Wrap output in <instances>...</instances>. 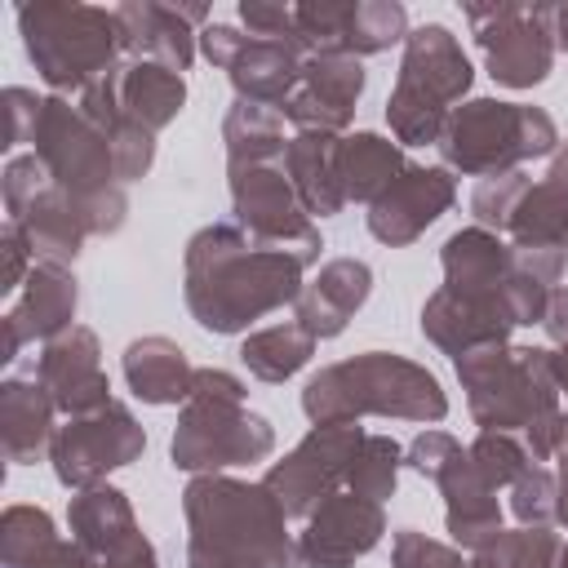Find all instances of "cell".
<instances>
[{
	"instance_id": "1",
	"label": "cell",
	"mask_w": 568,
	"mask_h": 568,
	"mask_svg": "<svg viewBox=\"0 0 568 568\" xmlns=\"http://www.w3.org/2000/svg\"><path fill=\"white\" fill-rule=\"evenodd\" d=\"M302 262L248 240L235 222H209L186 240L182 293L186 311L209 333H244L253 320L302 297Z\"/></svg>"
},
{
	"instance_id": "2",
	"label": "cell",
	"mask_w": 568,
	"mask_h": 568,
	"mask_svg": "<svg viewBox=\"0 0 568 568\" xmlns=\"http://www.w3.org/2000/svg\"><path fill=\"white\" fill-rule=\"evenodd\" d=\"M186 568H302L288 515L266 484L231 475H195L182 493Z\"/></svg>"
},
{
	"instance_id": "3",
	"label": "cell",
	"mask_w": 568,
	"mask_h": 568,
	"mask_svg": "<svg viewBox=\"0 0 568 568\" xmlns=\"http://www.w3.org/2000/svg\"><path fill=\"white\" fill-rule=\"evenodd\" d=\"M453 368L479 430H524V448L532 453V462L555 457L568 408L550 373V351L501 342L453 359Z\"/></svg>"
},
{
	"instance_id": "4",
	"label": "cell",
	"mask_w": 568,
	"mask_h": 568,
	"mask_svg": "<svg viewBox=\"0 0 568 568\" xmlns=\"http://www.w3.org/2000/svg\"><path fill=\"white\" fill-rule=\"evenodd\" d=\"M302 413L311 417V426L359 422L368 413L404 422H444L448 395L426 364L404 359L395 351H364L320 368L302 386Z\"/></svg>"
},
{
	"instance_id": "5",
	"label": "cell",
	"mask_w": 568,
	"mask_h": 568,
	"mask_svg": "<svg viewBox=\"0 0 568 568\" xmlns=\"http://www.w3.org/2000/svg\"><path fill=\"white\" fill-rule=\"evenodd\" d=\"M31 155L67 191V200L75 204L89 235H115L124 226L129 200H124V182L115 178L111 142L62 93L40 102V120H36V133H31Z\"/></svg>"
},
{
	"instance_id": "6",
	"label": "cell",
	"mask_w": 568,
	"mask_h": 568,
	"mask_svg": "<svg viewBox=\"0 0 568 568\" xmlns=\"http://www.w3.org/2000/svg\"><path fill=\"white\" fill-rule=\"evenodd\" d=\"M475 71L462 53L457 36L444 22H426L408 31L395 89L386 98V124L399 146H426L439 142L448 115L470 93Z\"/></svg>"
},
{
	"instance_id": "7",
	"label": "cell",
	"mask_w": 568,
	"mask_h": 568,
	"mask_svg": "<svg viewBox=\"0 0 568 568\" xmlns=\"http://www.w3.org/2000/svg\"><path fill=\"white\" fill-rule=\"evenodd\" d=\"M18 31L27 58L36 62L40 80L58 93H84L98 75L120 67V22L115 9L80 4V0H40L18 4Z\"/></svg>"
},
{
	"instance_id": "8",
	"label": "cell",
	"mask_w": 568,
	"mask_h": 568,
	"mask_svg": "<svg viewBox=\"0 0 568 568\" xmlns=\"http://www.w3.org/2000/svg\"><path fill=\"white\" fill-rule=\"evenodd\" d=\"M435 146L444 155V169H453V173L501 178L528 160L559 151V129H555L550 111H541V106L470 98L448 115Z\"/></svg>"
},
{
	"instance_id": "9",
	"label": "cell",
	"mask_w": 568,
	"mask_h": 568,
	"mask_svg": "<svg viewBox=\"0 0 568 568\" xmlns=\"http://www.w3.org/2000/svg\"><path fill=\"white\" fill-rule=\"evenodd\" d=\"M404 466L426 475L444 497V524L457 550H479L501 532V501L497 488L475 470L470 448H462L444 430H422L404 448Z\"/></svg>"
},
{
	"instance_id": "10",
	"label": "cell",
	"mask_w": 568,
	"mask_h": 568,
	"mask_svg": "<svg viewBox=\"0 0 568 568\" xmlns=\"http://www.w3.org/2000/svg\"><path fill=\"white\" fill-rule=\"evenodd\" d=\"M275 448V426L244 404L226 399H200L191 395L178 413L169 462L191 475H222L226 466H253L266 462Z\"/></svg>"
},
{
	"instance_id": "11",
	"label": "cell",
	"mask_w": 568,
	"mask_h": 568,
	"mask_svg": "<svg viewBox=\"0 0 568 568\" xmlns=\"http://www.w3.org/2000/svg\"><path fill=\"white\" fill-rule=\"evenodd\" d=\"M484 67L506 89H532L555 67V9L550 4H462Z\"/></svg>"
},
{
	"instance_id": "12",
	"label": "cell",
	"mask_w": 568,
	"mask_h": 568,
	"mask_svg": "<svg viewBox=\"0 0 568 568\" xmlns=\"http://www.w3.org/2000/svg\"><path fill=\"white\" fill-rule=\"evenodd\" d=\"M231 178V213L235 226L280 253H293L302 266L320 262L324 235L311 222L306 204L297 200L284 164H244V169H226Z\"/></svg>"
},
{
	"instance_id": "13",
	"label": "cell",
	"mask_w": 568,
	"mask_h": 568,
	"mask_svg": "<svg viewBox=\"0 0 568 568\" xmlns=\"http://www.w3.org/2000/svg\"><path fill=\"white\" fill-rule=\"evenodd\" d=\"M4 213L27 235L36 262L71 266L84 244V222L67 191L49 178V169L36 155H13L4 164Z\"/></svg>"
},
{
	"instance_id": "14",
	"label": "cell",
	"mask_w": 568,
	"mask_h": 568,
	"mask_svg": "<svg viewBox=\"0 0 568 568\" xmlns=\"http://www.w3.org/2000/svg\"><path fill=\"white\" fill-rule=\"evenodd\" d=\"M142 448H146V430L138 426V417L120 399H111L98 413L67 417L53 430L49 462H53V475L62 488L84 493V488L102 484L111 470L138 462Z\"/></svg>"
},
{
	"instance_id": "15",
	"label": "cell",
	"mask_w": 568,
	"mask_h": 568,
	"mask_svg": "<svg viewBox=\"0 0 568 568\" xmlns=\"http://www.w3.org/2000/svg\"><path fill=\"white\" fill-rule=\"evenodd\" d=\"M364 444L359 422H333V426H311L302 444L266 470V488L280 501L288 519H306L324 497H333L351 479V462Z\"/></svg>"
},
{
	"instance_id": "16",
	"label": "cell",
	"mask_w": 568,
	"mask_h": 568,
	"mask_svg": "<svg viewBox=\"0 0 568 568\" xmlns=\"http://www.w3.org/2000/svg\"><path fill=\"white\" fill-rule=\"evenodd\" d=\"M297 13V49L302 53H386L408 40V13L395 0H306Z\"/></svg>"
},
{
	"instance_id": "17",
	"label": "cell",
	"mask_w": 568,
	"mask_h": 568,
	"mask_svg": "<svg viewBox=\"0 0 568 568\" xmlns=\"http://www.w3.org/2000/svg\"><path fill=\"white\" fill-rule=\"evenodd\" d=\"M200 49H204V58L213 67H222L231 75L240 98L266 102V106H284L293 98V89L302 80V62H306V53L297 44L240 36L226 22L200 27Z\"/></svg>"
},
{
	"instance_id": "18",
	"label": "cell",
	"mask_w": 568,
	"mask_h": 568,
	"mask_svg": "<svg viewBox=\"0 0 568 568\" xmlns=\"http://www.w3.org/2000/svg\"><path fill=\"white\" fill-rule=\"evenodd\" d=\"M71 541H80L93 559V568H160L155 546L133 519V506L120 488L93 484L71 497L67 506Z\"/></svg>"
},
{
	"instance_id": "19",
	"label": "cell",
	"mask_w": 568,
	"mask_h": 568,
	"mask_svg": "<svg viewBox=\"0 0 568 568\" xmlns=\"http://www.w3.org/2000/svg\"><path fill=\"white\" fill-rule=\"evenodd\" d=\"M457 204V182L439 164H404L399 178L368 204V235L386 248H404L426 235Z\"/></svg>"
},
{
	"instance_id": "20",
	"label": "cell",
	"mask_w": 568,
	"mask_h": 568,
	"mask_svg": "<svg viewBox=\"0 0 568 568\" xmlns=\"http://www.w3.org/2000/svg\"><path fill=\"white\" fill-rule=\"evenodd\" d=\"M382 532H386L382 501L337 488L306 515V528L297 532L302 568H355V559H364L382 541Z\"/></svg>"
},
{
	"instance_id": "21",
	"label": "cell",
	"mask_w": 568,
	"mask_h": 568,
	"mask_svg": "<svg viewBox=\"0 0 568 568\" xmlns=\"http://www.w3.org/2000/svg\"><path fill=\"white\" fill-rule=\"evenodd\" d=\"M519 262H524V253L506 235L484 231V226H462L439 248L444 288H453L462 297H475V302H488L506 315H510V293H515V280H519Z\"/></svg>"
},
{
	"instance_id": "22",
	"label": "cell",
	"mask_w": 568,
	"mask_h": 568,
	"mask_svg": "<svg viewBox=\"0 0 568 568\" xmlns=\"http://www.w3.org/2000/svg\"><path fill=\"white\" fill-rule=\"evenodd\" d=\"M364 67L351 53H306L302 80L293 98L280 106L297 133H337L355 120V102L364 93Z\"/></svg>"
},
{
	"instance_id": "23",
	"label": "cell",
	"mask_w": 568,
	"mask_h": 568,
	"mask_svg": "<svg viewBox=\"0 0 568 568\" xmlns=\"http://www.w3.org/2000/svg\"><path fill=\"white\" fill-rule=\"evenodd\" d=\"M36 382L49 390V399L67 417H84V413H98L102 404H111V382L102 373L98 333L84 324H71L53 342H44V351L36 359Z\"/></svg>"
},
{
	"instance_id": "24",
	"label": "cell",
	"mask_w": 568,
	"mask_h": 568,
	"mask_svg": "<svg viewBox=\"0 0 568 568\" xmlns=\"http://www.w3.org/2000/svg\"><path fill=\"white\" fill-rule=\"evenodd\" d=\"M75 302H80L75 275L67 266L36 262L18 302L0 315V364L18 359L27 342H53L58 333H67L75 320Z\"/></svg>"
},
{
	"instance_id": "25",
	"label": "cell",
	"mask_w": 568,
	"mask_h": 568,
	"mask_svg": "<svg viewBox=\"0 0 568 568\" xmlns=\"http://www.w3.org/2000/svg\"><path fill=\"white\" fill-rule=\"evenodd\" d=\"M422 337L435 342L444 355L462 359L470 351H484V346H501L510 342L515 333V320L488 302H475V297H462L453 288H435L422 306Z\"/></svg>"
},
{
	"instance_id": "26",
	"label": "cell",
	"mask_w": 568,
	"mask_h": 568,
	"mask_svg": "<svg viewBox=\"0 0 568 568\" xmlns=\"http://www.w3.org/2000/svg\"><path fill=\"white\" fill-rule=\"evenodd\" d=\"M115 22H120V44H124L129 62H160L178 75L191 67L200 36H191L182 4L124 0V4H115Z\"/></svg>"
},
{
	"instance_id": "27",
	"label": "cell",
	"mask_w": 568,
	"mask_h": 568,
	"mask_svg": "<svg viewBox=\"0 0 568 568\" xmlns=\"http://www.w3.org/2000/svg\"><path fill=\"white\" fill-rule=\"evenodd\" d=\"M373 293V271L359 257H333L320 266V275L302 288V297L293 302V320L315 337H337L346 333V324L355 320V311L368 302Z\"/></svg>"
},
{
	"instance_id": "28",
	"label": "cell",
	"mask_w": 568,
	"mask_h": 568,
	"mask_svg": "<svg viewBox=\"0 0 568 568\" xmlns=\"http://www.w3.org/2000/svg\"><path fill=\"white\" fill-rule=\"evenodd\" d=\"M53 413L58 404L40 382L9 377L0 382V448L18 466H36L53 444Z\"/></svg>"
},
{
	"instance_id": "29",
	"label": "cell",
	"mask_w": 568,
	"mask_h": 568,
	"mask_svg": "<svg viewBox=\"0 0 568 568\" xmlns=\"http://www.w3.org/2000/svg\"><path fill=\"white\" fill-rule=\"evenodd\" d=\"M337 151H342L337 133H297V138H288L284 173H288V182H293V191H297V200L306 204L311 217H333V213L346 209Z\"/></svg>"
},
{
	"instance_id": "30",
	"label": "cell",
	"mask_w": 568,
	"mask_h": 568,
	"mask_svg": "<svg viewBox=\"0 0 568 568\" xmlns=\"http://www.w3.org/2000/svg\"><path fill=\"white\" fill-rule=\"evenodd\" d=\"M124 382L142 404H186L191 399V382H195V364L186 359V351L173 337H138L124 346Z\"/></svg>"
},
{
	"instance_id": "31",
	"label": "cell",
	"mask_w": 568,
	"mask_h": 568,
	"mask_svg": "<svg viewBox=\"0 0 568 568\" xmlns=\"http://www.w3.org/2000/svg\"><path fill=\"white\" fill-rule=\"evenodd\" d=\"M115 93H120V111L133 124H142L146 133H160L186 106V80L178 71L160 67V62L115 67Z\"/></svg>"
},
{
	"instance_id": "32",
	"label": "cell",
	"mask_w": 568,
	"mask_h": 568,
	"mask_svg": "<svg viewBox=\"0 0 568 568\" xmlns=\"http://www.w3.org/2000/svg\"><path fill=\"white\" fill-rule=\"evenodd\" d=\"M222 142H226V169L275 164L288 151L284 111L280 106H266V102L235 98L231 111H226V120H222Z\"/></svg>"
},
{
	"instance_id": "33",
	"label": "cell",
	"mask_w": 568,
	"mask_h": 568,
	"mask_svg": "<svg viewBox=\"0 0 568 568\" xmlns=\"http://www.w3.org/2000/svg\"><path fill=\"white\" fill-rule=\"evenodd\" d=\"M404 151L399 142L382 138V133H346L342 138V151H337V169H342V191H346V204H373L404 169Z\"/></svg>"
},
{
	"instance_id": "34",
	"label": "cell",
	"mask_w": 568,
	"mask_h": 568,
	"mask_svg": "<svg viewBox=\"0 0 568 568\" xmlns=\"http://www.w3.org/2000/svg\"><path fill=\"white\" fill-rule=\"evenodd\" d=\"M311 355H315V337H311L297 320L257 328V333H248L244 346H240V364H244L257 382H271V386H275V382H288L293 373H302V368L311 364Z\"/></svg>"
},
{
	"instance_id": "35",
	"label": "cell",
	"mask_w": 568,
	"mask_h": 568,
	"mask_svg": "<svg viewBox=\"0 0 568 568\" xmlns=\"http://www.w3.org/2000/svg\"><path fill=\"white\" fill-rule=\"evenodd\" d=\"M559 550L564 541L550 528H501L488 546H479L470 559L479 568H559Z\"/></svg>"
},
{
	"instance_id": "36",
	"label": "cell",
	"mask_w": 568,
	"mask_h": 568,
	"mask_svg": "<svg viewBox=\"0 0 568 568\" xmlns=\"http://www.w3.org/2000/svg\"><path fill=\"white\" fill-rule=\"evenodd\" d=\"M399 466H404V448L390 435H364V444H359V453L351 462L346 488L368 497V501H386V497H395Z\"/></svg>"
},
{
	"instance_id": "37",
	"label": "cell",
	"mask_w": 568,
	"mask_h": 568,
	"mask_svg": "<svg viewBox=\"0 0 568 568\" xmlns=\"http://www.w3.org/2000/svg\"><path fill=\"white\" fill-rule=\"evenodd\" d=\"M53 519L40 506H4L0 515V559L4 568H27L44 546H53Z\"/></svg>"
},
{
	"instance_id": "38",
	"label": "cell",
	"mask_w": 568,
	"mask_h": 568,
	"mask_svg": "<svg viewBox=\"0 0 568 568\" xmlns=\"http://www.w3.org/2000/svg\"><path fill=\"white\" fill-rule=\"evenodd\" d=\"M470 462L493 488H510L528 466H537L532 453L524 448V439H515L506 430H479L470 444Z\"/></svg>"
},
{
	"instance_id": "39",
	"label": "cell",
	"mask_w": 568,
	"mask_h": 568,
	"mask_svg": "<svg viewBox=\"0 0 568 568\" xmlns=\"http://www.w3.org/2000/svg\"><path fill=\"white\" fill-rule=\"evenodd\" d=\"M555 501H559V479L555 470H546L541 462L528 466L515 484H510V515L524 528H550L555 524Z\"/></svg>"
},
{
	"instance_id": "40",
	"label": "cell",
	"mask_w": 568,
	"mask_h": 568,
	"mask_svg": "<svg viewBox=\"0 0 568 568\" xmlns=\"http://www.w3.org/2000/svg\"><path fill=\"white\" fill-rule=\"evenodd\" d=\"M528 173L524 169H515V173H501V178H479L475 182V191H470V213H475V226H484V231H497L501 235V226H506V217L515 213V204H519V195L528 191Z\"/></svg>"
},
{
	"instance_id": "41",
	"label": "cell",
	"mask_w": 568,
	"mask_h": 568,
	"mask_svg": "<svg viewBox=\"0 0 568 568\" xmlns=\"http://www.w3.org/2000/svg\"><path fill=\"white\" fill-rule=\"evenodd\" d=\"M390 568H466V559L448 541H435L417 528H399L390 546Z\"/></svg>"
},
{
	"instance_id": "42",
	"label": "cell",
	"mask_w": 568,
	"mask_h": 568,
	"mask_svg": "<svg viewBox=\"0 0 568 568\" xmlns=\"http://www.w3.org/2000/svg\"><path fill=\"white\" fill-rule=\"evenodd\" d=\"M240 22H244L248 36H257V40H284V44H297V13H293V4H275V0H240Z\"/></svg>"
},
{
	"instance_id": "43",
	"label": "cell",
	"mask_w": 568,
	"mask_h": 568,
	"mask_svg": "<svg viewBox=\"0 0 568 568\" xmlns=\"http://www.w3.org/2000/svg\"><path fill=\"white\" fill-rule=\"evenodd\" d=\"M4 142L0 146H18V142H31L36 133V120H40V93L36 89H22V84H9L4 89Z\"/></svg>"
},
{
	"instance_id": "44",
	"label": "cell",
	"mask_w": 568,
	"mask_h": 568,
	"mask_svg": "<svg viewBox=\"0 0 568 568\" xmlns=\"http://www.w3.org/2000/svg\"><path fill=\"white\" fill-rule=\"evenodd\" d=\"M0 253H4L0 293H13V288H22V284H27V275L36 271V253H31L27 235H22L13 222H4V231H0Z\"/></svg>"
},
{
	"instance_id": "45",
	"label": "cell",
	"mask_w": 568,
	"mask_h": 568,
	"mask_svg": "<svg viewBox=\"0 0 568 568\" xmlns=\"http://www.w3.org/2000/svg\"><path fill=\"white\" fill-rule=\"evenodd\" d=\"M191 395L200 399H226V404H244V382L226 368H195V382H191Z\"/></svg>"
},
{
	"instance_id": "46",
	"label": "cell",
	"mask_w": 568,
	"mask_h": 568,
	"mask_svg": "<svg viewBox=\"0 0 568 568\" xmlns=\"http://www.w3.org/2000/svg\"><path fill=\"white\" fill-rule=\"evenodd\" d=\"M27 568H93V559H89V550L80 546V541H53V546H44Z\"/></svg>"
},
{
	"instance_id": "47",
	"label": "cell",
	"mask_w": 568,
	"mask_h": 568,
	"mask_svg": "<svg viewBox=\"0 0 568 568\" xmlns=\"http://www.w3.org/2000/svg\"><path fill=\"white\" fill-rule=\"evenodd\" d=\"M541 328L555 346H568V288H555L550 302H546V315H541Z\"/></svg>"
},
{
	"instance_id": "48",
	"label": "cell",
	"mask_w": 568,
	"mask_h": 568,
	"mask_svg": "<svg viewBox=\"0 0 568 568\" xmlns=\"http://www.w3.org/2000/svg\"><path fill=\"white\" fill-rule=\"evenodd\" d=\"M546 182L568 200V142H559V151H555V160H550V173H546Z\"/></svg>"
},
{
	"instance_id": "49",
	"label": "cell",
	"mask_w": 568,
	"mask_h": 568,
	"mask_svg": "<svg viewBox=\"0 0 568 568\" xmlns=\"http://www.w3.org/2000/svg\"><path fill=\"white\" fill-rule=\"evenodd\" d=\"M550 373H555V386H559V395L568 399V346L550 351Z\"/></svg>"
},
{
	"instance_id": "50",
	"label": "cell",
	"mask_w": 568,
	"mask_h": 568,
	"mask_svg": "<svg viewBox=\"0 0 568 568\" xmlns=\"http://www.w3.org/2000/svg\"><path fill=\"white\" fill-rule=\"evenodd\" d=\"M555 44L568 53V4H555Z\"/></svg>"
},
{
	"instance_id": "51",
	"label": "cell",
	"mask_w": 568,
	"mask_h": 568,
	"mask_svg": "<svg viewBox=\"0 0 568 568\" xmlns=\"http://www.w3.org/2000/svg\"><path fill=\"white\" fill-rule=\"evenodd\" d=\"M559 568H568V546H564V550H559Z\"/></svg>"
},
{
	"instance_id": "52",
	"label": "cell",
	"mask_w": 568,
	"mask_h": 568,
	"mask_svg": "<svg viewBox=\"0 0 568 568\" xmlns=\"http://www.w3.org/2000/svg\"><path fill=\"white\" fill-rule=\"evenodd\" d=\"M466 568H479V564H475V559H466Z\"/></svg>"
}]
</instances>
